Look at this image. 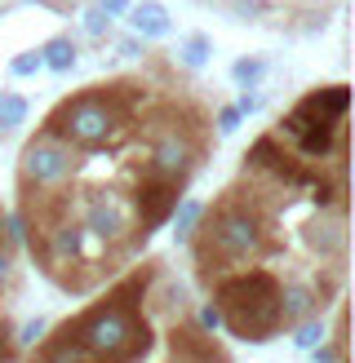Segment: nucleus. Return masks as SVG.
<instances>
[{
    "mask_svg": "<svg viewBox=\"0 0 355 363\" xmlns=\"http://www.w3.org/2000/svg\"><path fill=\"white\" fill-rule=\"evenodd\" d=\"M320 341H324V319H307V323H297V337H293V346L297 350H315Z\"/></svg>",
    "mask_w": 355,
    "mask_h": 363,
    "instance_id": "nucleus-16",
    "label": "nucleus"
},
{
    "mask_svg": "<svg viewBox=\"0 0 355 363\" xmlns=\"http://www.w3.org/2000/svg\"><path fill=\"white\" fill-rule=\"evenodd\" d=\"M129 27L138 40H165L173 31V18L160 0H138V5H129Z\"/></svg>",
    "mask_w": 355,
    "mask_h": 363,
    "instance_id": "nucleus-9",
    "label": "nucleus"
},
{
    "mask_svg": "<svg viewBox=\"0 0 355 363\" xmlns=\"http://www.w3.org/2000/svg\"><path fill=\"white\" fill-rule=\"evenodd\" d=\"M76 169H80V151L62 147L49 133H36L23 147V155H18V191H23V199L58 191L67 177H76Z\"/></svg>",
    "mask_w": 355,
    "mask_h": 363,
    "instance_id": "nucleus-5",
    "label": "nucleus"
},
{
    "mask_svg": "<svg viewBox=\"0 0 355 363\" xmlns=\"http://www.w3.org/2000/svg\"><path fill=\"white\" fill-rule=\"evenodd\" d=\"M209 53H213V40H209L204 31H195V35H187V40L178 45V62L191 67V71H200L209 62Z\"/></svg>",
    "mask_w": 355,
    "mask_h": 363,
    "instance_id": "nucleus-12",
    "label": "nucleus"
},
{
    "mask_svg": "<svg viewBox=\"0 0 355 363\" xmlns=\"http://www.w3.org/2000/svg\"><path fill=\"white\" fill-rule=\"evenodd\" d=\"M147 94V84L138 80H116V84H89L84 94L62 98L53 111L45 116L40 133L58 138L71 151H98V147H116L129 133L133 120V102Z\"/></svg>",
    "mask_w": 355,
    "mask_h": 363,
    "instance_id": "nucleus-3",
    "label": "nucleus"
},
{
    "mask_svg": "<svg viewBox=\"0 0 355 363\" xmlns=\"http://www.w3.org/2000/svg\"><path fill=\"white\" fill-rule=\"evenodd\" d=\"M80 27L94 35V40H102V35L111 31V18H106L102 9H84V13H80Z\"/></svg>",
    "mask_w": 355,
    "mask_h": 363,
    "instance_id": "nucleus-18",
    "label": "nucleus"
},
{
    "mask_svg": "<svg viewBox=\"0 0 355 363\" xmlns=\"http://www.w3.org/2000/svg\"><path fill=\"white\" fill-rule=\"evenodd\" d=\"M213 306L231 333L248 346H262L284 333V319H280V279L271 270H231V275L213 279Z\"/></svg>",
    "mask_w": 355,
    "mask_h": 363,
    "instance_id": "nucleus-4",
    "label": "nucleus"
},
{
    "mask_svg": "<svg viewBox=\"0 0 355 363\" xmlns=\"http://www.w3.org/2000/svg\"><path fill=\"white\" fill-rule=\"evenodd\" d=\"M27 5H45L53 13H71V9H76V0H27Z\"/></svg>",
    "mask_w": 355,
    "mask_h": 363,
    "instance_id": "nucleus-26",
    "label": "nucleus"
},
{
    "mask_svg": "<svg viewBox=\"0 0 355 363\" xmlns=\"http://www.w3.org/2000/svg\"><path fill=\"white\" fill-rule=\"evenodd\" d=\"M155 266L160 262H147L138 275L120 279L98 306H89V311L58 323V328L76 341V346H84L94 354V363H133V359H142L151 350V323L142 319L138 301L147 297V284L155 275Z\"/></svg>",
    "mask_w": 355,
    "mask_h": 363,
    "instance_id": "nucleus-2",
    "label": "nucleus"
},
{
    "mask_svg": "<svg viewBox=\"0 0 355 363\" xmlns=\"http://www.w3.org/2000/svg\"><path fill=\"white\" fill-rule=\"evenodd\" d=\"M240 129V111H236V106H222V111H218V133L226 138V133H236Z\"/></svg>",
    "mask_w": 355,
    "mask_h": 363,
    "instance_id": "nucleus-24",
    "label": "nucleus"
},
{
    "mask_svg": "<svg viewBox=\"0 0 355 363\" xmlns=\"http://www.w3.org/2000/svg\"><path fill=\"white\" fill-rule=\"evenodd\" d=\"M9 71H13V76H36V71H40V49H31V53H18V58L9 62Z\"/></svg>",
    "mask_w": 355,
    "mask_h": 363,
    "instance_id": "nucleus-20",
    "label": "nucleus"
},
{
    "mask_svg": "<svg viewBox=\"0 0 355 363\" xmlns=\"http://www.w3.org/2000/svg\"><path fill=\"white\" fill-rule=\"evenodd\" d=\"M13 354H18V341H13V328H9L5 319H0V363H9Z\"/></svg>",
    "mask_w": 355,
    "mask_h": 363,
    "instance_id": "nucleus-21",
    "label": "nucleus"
},
{
    "mask_svg": "<svg viewBox=\"0 0 355 363\" xmlns=\"http://www.w3.org/2000/svg\"><path fill=\"white\" fill-rule=\"evenodd\" d=\"M45 333H49V319H27L13 341H18V346H36V341H45Z\"/></svg>",
    "mask_w": 355,
    "mask_h": 363,
    "instance_id": "nucleus-19",
    "label": "nucleus"
},
{
    "mask_svg": "<svg viewBox=\"0 0 355 363\" xmlns=\"http://www.w3.org/2000/svg\"><path fill=\"white\" fill-rule=\"evenodd\" d=\"M236 111H240V120H244V116H253V111H262V94H253V89H244V94H240V102H236Z\"/></svg>",
    "mask_w": 355,
    "mask_h": 363,
    "instance_id": "nucleus-23",
    "label": "nucleus"
},
{
    "mask_svg": "<svg viewBox=\"0 0 355 363\" xmlns=\"http://www.w3.org/2000/svg\"><path fill=\"white\" fill-rule=\"evenodd\" d=\"M120 53H124V58H138V53H142V40H138V35H124V40H120Z\"/></svg>",
    "mask_w": 355,
    "mask_h": 363,
    "instance_id": "nucleus-27",
    "label": "nucleus"
},
{
    "mask_svg": "<svg viewBox=\"0 0 355 363\" xmlns=\"http://www.w3.org/2000/svg\"><path fill=\"white\" fill-rule=\"evenodd\" d=\"M307 244L320 262H333V270L342 275V262H346V208H333V213H315L307 222Z\"/></svg>",
    "mask_w": 355,
    "mask_h": 363,
    "instance_id": "nucleus-8",
    "label": "nucleus"
},
{
    "mask_svg": "<svg viewBox=\"0 0 355 363\" xmlns=\"http://www.w3.org/2000/svg\"><path fill=\"white\" fill-rule=\"evenodd\" d=\"M191 252H195V275L200 284H213L240 266H253L271 252V204L258 186L244 191V182L226 186L213 208L200 213L191 230Z\"/></svg>",
    "mask_w": 355,
    "mask_h": 363,
    "instance_id": "nucleus-1",
    "label": "nucleus"
},
{
    "mask_svg": "<svg viewBox=\"0 0 355 363\" xmlns=\"http://www.w3.org/2000/svg\"><path fill=\"white\" fill-rule=\"evenodd\" d=\"M76 58H80V49H76V40H71L67 31H58V35H53V40H45V49H40V67L58 71V76H67V71L76 67Z\"/></svg>",
    "mask_w": 355,
    "mask_h": 363,
    "instance_id": "nucleus-10",
    "label": "nucleus"
},
{
    "mask_svg": "<svg viewBox=\"0 0 355 363\" xmlns=\"http://www.w3.org/2000/svg\"><path fill=\"white\" fill-rule=\"evenodd\" d=\"M27 98L23 94H13V89H0V138L13 133L18 124H27Z\"/></svg>",
    "mask_w": 355,
    "mask_h": 363,
    "instance_id": "nucleus-11",
    "label": "nucleus"
},
{
    "mask_svg": "<svg viewBox=\"0 0 355 363\" xmlns=\"http://www.w3.org/2000/svg\"><path fill=\"white\" fill-rule=\"evenodd\" d=\"M80 226H84V235L102 240L106 248L133 244V208L120 191H94L89 195V204L80 213Z\"/></svg>",
    "mask_w": 355,
    "mask_h": 363,
    "instance_id": "nucleus-6",
    "label": "nucleus"
},
{
    "mask_svg": "<svg viewBox=\"0 0 355 363\" xmlns=\"http://www.w3.org/2000/svg\"><path fill=\"white\" fill-rule=\"evenodd\" d=\"M129 5H133V0H98L94 9H102L106 18H120V13H129Z\"/></svg>",
    "mask_w": 355,
    "mask_h": 363,
    "instance_id": "nucleus-25",
    "label": "nucleus"
},
{
    "mask_svg": "<svg viewBox=\"0 0 355 363\" xmlns=\"http://www.w3.org/2000/svg\"><path fill=\"white\" fill-rule=\"evenodd\" d=\"M262 76H266V62L258 58V53H244V58L231 62V80H236L240 89H258Z\"/></svg>",
    "mask_w": 355,
    "mask_h": 363,
    "instance_id": "nucleus-14",
    "label": "nucleus"
},
{
    "mask_svg": "<svg viewBox=\"0 0 355 363\" xmlns=\"http://www.w3.org/2000/svg\"><path fill=\"white\" fill-rule=\"evenodd\" d=\"M200 213H204L200 199H178V208H173V240H178V244L191 240V230H195V222H200Z\"/></svg>",
    "mask_w": 355,
    "mask_h": 363,
    "instance_id": "nucleus-13",
    "label": "nucleus"
},
{
    "mask_svg": "<svg viewBox=\"0 0 355 363\" xmlns=\"http://www.w3.org/2000/svg\"><path fill=\"white\" fill-rule=\"evenodd\" d=\"M178 199H182V186L151 173H138V191H133V244H147L151 235L173 217Z\"/></svg>",
    "mask_w": 355,
    "mask_h": 363,
    "instance_id": "nucleus-7",
    "label": "nucleus"
},
{
    "mask_svg": "<svg viewBox=\"0 0 355 363\" xmlns=\"http://www.w3.org/2000/svg\"><path fill=\"white\" fill-rule=\"evenodd\" d=\"M222 328V315H218V306H200V333H218Z\"/></svg>",
    "mask_w": 355,
    "mask_h": 363,
    "instance_id": "nucleus-22",
    "label": "nucleus"
},
{
    "mask_svg": "<svg viewBox=\"0 0 355 363\" xmlns=\"http://www.w3.org/2000/svg\"><path fill=\"white\" fill-rule=\"evenodd\" d=\"M226 9L236 23H262L266 9H271V0H226Z\"/></svg>",
    "mask_w": 355,
    "mask_h": 363,
    "instance_id": "nucleus-15",
    "label": "nucleus"
},
{
    "mask_svg": "<svg viewBox=\"0 0 355 363\" xmlns=\"http://www.w3.org/2000/svg\"><path fill=\"white\" fill-rule=\"evenodd\" d=\"M18 284V266H13V248L0 240V297L9 293V288Z\"/></svg>",
    "mask_w": 355,
    "mask_h": 363,
    "instance_id": "nucleus-17",
    "label": "nucleus"
}]
</instances>
